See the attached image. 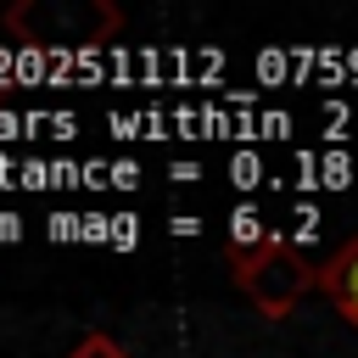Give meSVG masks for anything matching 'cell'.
I'll return each mask as SVG.
<instances>
[{
    "label": "cell",
    "instance_id": "3",
    "mask_svg": "<svg viewBox=\"0 0 358 358\" xmlns=\"http://www.w3.org/2000/svg\"><path fill=\"white\" fill-rule=\"evenodd\" d=\"M319 291H324L330 308L358 330V235H347V241L319 263Z\"/></svg>",
    "mask_w": 358,
    "mask_h": 358
},
{
    "label": "cell",
    "instance_id": "2",
    "mask_svg": "<svg viewBox=\"0 0 358 358\" xmlns=\"http://www.w3.org/2000/svg\"><path fill=\"white\" fill-rule=\"evenodd\" d=\"M123 28V11L106 0H22L6 11V34L22 45H106Z\"/></svg>",
    "mask_w": 358,
    "mask_h": 358
},
{
    "label": "cell",
    "instance_id": "4",
    "mask_svg": "<svg viewBox=\"0 0 358 358\" xmlns=\"http://www.w3.org/2000/svg\"><path fill=\"white\" fill-rule=\"evenodd\" d=\"M67 358H129V347L117 341V336H106V330H90V336H78L73 341V352Z\"/></svg>",
    "mask_w": 358,
    "mask_h": 358
},
{
    "label": "cell",
    "instance_id": "1",
    "mask_svg": "<svg viewBox=\"0 0 358 358\" xmlns=\"http://www.w3.org/2000/svg\"><path fill=\"white\" fill-rule=\"evenodd\" d=\"M229 274L246 291V302L274 324L291 319L308 291H319V263L285 235H257V241L235 246L229 252Z\"/></svg>",
    "mask_w": 358,
    "mask_h": 358
}]
</instances>
